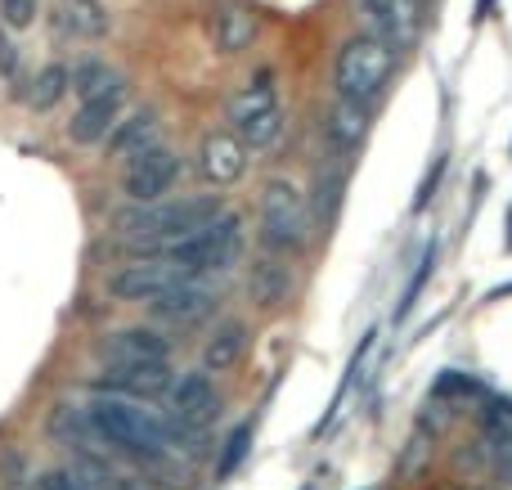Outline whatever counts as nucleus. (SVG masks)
I'll return each mask as SVG.
<instances>
[{
	"instance_id": "0eeeda50",
	"label": "nucleus",
	"mask_w": 512,
	"mask_h": 490,
	"mask_svg": "<svg viewBox=\"0 0 512 490\" xmlns=\"http://www.w3.org/2000/svg\"><path fill=\"white\" fill-rule=\"evenodd\" d=\"M180 176V158L167 149V144H149V149L131 153V167H126V198L131 203H153L162 198Z\"/></svg>"
},
{
	"instance_id": "f03ea898",
	"label": "nucleus",
	"mask_w": 512,
	"mask_h": 490,
	"mask_svg": "<svg viewBox=\"0 0 512 490\" xmlns=\"http://www.w3.org/2000/svg\"><path fill=\"white\" fill-rule=\"evenodd\" d=\"M216 212H221L216 198H153V203H135L126 212H117V230H122V239L131 248L162 257L171 243L189 239Z\"/></svg>"
},
{
	"instance_id": "dca6fc26",
	"label": "nucleus",
	"mask_w": 512,
	"mask_h": 490,
	"mask_svg": "<svg viewBox=\"0 0 512 490\" xmlns=\"http://www.w3.org/2000/svg\"><path fill=\"white\" fill-rule=\"evenodd\" d=\"M104 140H108V158H131V153L149 149V144H158V113L135 108L126 122H113V131Z\"/></svg>"
},
{
	"instance_id": "a878e982",
	"label": "nucleus",
	"mask_w": 512,
	"mask_h": 490,
	"mask_svg": "<svg viewBox=\"0 0 512 490\" xmlns=\"http://www.w3.org/2000/svg\"><path fill=\"white\" fill-rule=\"evenodd\" d=\"M432 266H436V239H432V243H427V248H423V266H418V275H414V279H409L405 297H400V315H405V311H409V306H414L418 288H423V284H427V275H432Z\"/></svg>"
},
{
	"instance_id": "4468645a",
	"label": "nucleus",
	"mask_w": 512,
	"mask_h": 490,
	"mask_svg": "<svg viewBox=\"0 0 512 490\" xmlns=\"http://www.w3.org/2000/svg\"><path fill=\"white\" fill-rule=\"evenodd\" d=\"M117 117H122V90H113V95H95V99H81L77 117L68 122V135L77 144H99L108 131H113Z\"/></svg>"
},
{
	"instance_id": "ddd939ff",
	"label": "nucleus",
	"mask_w": 512,
	"mask_h": 490,
	"mask_svg": "<svg viewBox=\"0 0 512 490\" xmlns=\"http://www.w3.org/2000/svg\"><path fill=\"white\" fill-rule=\"evenodd\" d=\"M171 387V369L167 365H108L99 392H117V396H167Z\"/></svg>"
},
{
	"instance_id": "39448f33",
	"label": "nucleus",
	"mask_w": 512,
	"mask_h": 490,
	"mask_svg": "<svg viewBox=\"0 0 512 490\" xmlns=\"http://www.w3.org/2000/svg\"><path fill=\"white\" fill-rule=\"evenodd\" d=\"M261 239L270 252H301L310 239L306 198L292 180H270L261 189Z\"/></svg>"
},
{
	"instance_id": "20e7f679",
	"label": "nucleus",
	"mask_w": 512,
	"mask_h": 490,
	"mask_svg": "<svg viewBox=\"0 0 512 490\" xmlns=\"http://www.w3.org/2000/svg\"><path fill=\"white\" fill-rule=\"evenodd\" d=\"M243 248V225L234 212H216L212 221H203L189 239L171 243L167 257H176L189 275H216V270H230L234 257Z\"/></svg>"
},
{
	"instance_id": "cd10ccee",
	"label": "nucleus",
	"mask_w": 512,
	"mask_h": 490,
	"mask_svg": "<svg viewBox=\"0 0 512 490\" xmlns=\"http://www.w3.org/2000/svg\"><path fill=\"white\" fill-rule=\"evenodd\" d=\"M36 490H95V486L81 473H45L41 482H36Z\"/></svg>"
},
{
	"instance_id": "f3484780",
	"label": "nucleus",
	"mask_w": 512,
	"mask_h": 490,
	"mask_svg": "<svg viewBox=\"0 0 512 490\" xmlns=\"http://www.w3.org/2000/svg\"><path fill=\"white\" fill-rule=\"evenodd\" d=\"M324 131L337 153H351V149H360V140L369 135V113H364V104H351V99L337 95V104L328 108V117H324Z\"/></svg>"
},
{
	"instance_id": "393cba45",
	"label": "nucleus",
	"mask_w": 512,
	"mask_h": 490,
	"mask_svg": "<svg viewBox=\"0 0 512 490\" xmlns=\"http://www.w3.org/2000/svg\"><path fill=\"white\" fill-rule=\"evenodd\" d=\"M248 446H252V419H248V423H239V428H234V437L225 441V450H221V464H216V473H221V477H230L234 468H239L243 459H248Z\"/></svg>"
},
{
	"instance_id": "4be33fe9",
	"label": "nucleus",
	"mask_w": 512,
	"mask_h": 490,
	"mask_svg": "<svg viewBox=\"0 0 512 490\" xmlns=\"http://www.w3.org/2000/svg\"><path fill=\"white\" fill-rule=\"evenodd\" d=\"M68 90H77L81 99H95V95H113V90H126V81L117 77L108 63L86 59L77 72H68Z\"/></svg>"
},
{
	"instance_id": "c756f323",
	"label": "nucleus",
	"mask_w": 512,
	"mask_h": 490,
	"mask_svg": "<svg viewBox=\"0 0 512 490\" xmlns=\"http://www.w3.org/2000/svg\"><path fill=\"white\" fill-rule=\"evenodd\" d=\"M436 392H459V396H468V392H481V387L477 383H472V378H463V374H445L441 378V383H436Z\"/></svg>"
},
{
	"instance_id": "6e6552de",
	"label": "nucleus",
	"mask_w": 512,
	"mask_h": 490,
	"mask_svg": "<svg viewBox=\"0 0 512 490\" xmlns=\"http://www.w3.org/2000/svg\"><path fill=\"white\" fill-rule=\"evenodd\" d=\"M180 279H189V270L180 266L176 257H153V261H135V266H122L113 279H108V293L122 297V302H153V297L162 293V288L180 284Z\"/></svg>"
},
{
	"instance_id": "412c9836",
	"label": "nucleus",
	"mask_w": 512,
	"mask_h": 490,
	"mask_svg": "<svg viewBox=\"0 0 512 490\" xmlns=\"http://www.w3.org/2000/svg\"><path fill=\"white\" fill-rule=\"evenodd\" d=\"M243 342H248L243 324H221V329L207 338V347H203V369H207V374L234 369V365H239V356H243Z\"/></svg>"
},
{
	"instance_id": "2eb2a0df",
	"label": "nucleus",
	"mask_w": 512,
	"mask_h": 490,
	"mask_svg": "<svg viewBox=\"0 0 512 490\" xmlns=\"http://www.w3.org/2000/svg\"><path fill=\"white\" fill-rule=\"evenodd\" d=\"M481 432H486L490 468L499 473V482L512 486V401H490V410L481 414Z\"/></svg>"
},
{
	"instance_id": "9d476101",
	"label": "nucleus",
	"mask_w": 512,
	"mask_h": 490,
	"mask_svg": "<svg viewBox=\"0 0 512 490\" xmlns=\"http://www.w3.org/2000/svg\"><path fill=\"white\" fill-rule=\"evenodd\" d=\"M104 365H167L171 342L158 329H117L99 347Z\"/></svg>"
},
{
	"instance_id": "a211bd4d",
	"label": "nucleus",
	"mask_w": 512,
	"mask_h": 490,
	"mask_svg": "<svg viewBox=\"0 0 512 490\" xmlns=\"http://www.w3.org/2000/svg\"><path fill=\"white\" fill-rule=\"evenodd\" d=\"M212 41L221 54H239L256 41V14L243 5H221L212 18Z\"/></svg>"
},
{
	"instance_id": "f257e3e1",
	"label": "nucleus",
	"mask_w": 512,
	"mask_h": 490,
	"mask_svg": "<svg viewBox=\"0 0 512 490\" xmlns=\"http://www.w3.org/2000/svg\"><path fill=\"white\" fill-rule=\"evenodd\" d=\"M81 414H86V428L95 432V437H104L108 446H117V450H131V455H140V459H162L167 450L189 441V432L180 428V423H171V414L144 410L135 396H117V392L95 396Z\"/></svg>"
},
{
	"instance_id": "423d86ee",
	"label": "nucleus",
	"mask_w": 512,
	"mask_h": 490,
	"mask_svg": "<svg viewBox=\"0 0 512 490\" xmlns=\"http://www.w3.org/2000/svg\"><path fill=\"white\" fill-rule=\"evenodd\" d=\"M167 414H171V423H180V428L189 432V437H198V432H207L216 419H221V392H216V383L207 374H198V369L185 378H171Z\"/></svg>"
},
{
	"instance_id": "aec40b11",
	"label": "nucleus",
	"mask_w": 512,
	"mask_h": 490,
	"mask_svg": "<svg viewBox=\"0 0 512 490\" xmlns=\"http://www.w3.org/2000/svg\"><path fill=\"white\" fill-rule=\"evenodd\" d=\"M274 108H279V95H274V77H270V72H261L252 86H243L239 95L230 99V122L243 126V122H252V117H261V113H274Z\"/></svg>"
},
{
	"instance_id": "9b49d317",
	"label": "nucleus",
	"mask_w": 512,
	"mask_h": 490,
	"mask_svg": "<svg viewBox=\"0 0 512 490\" xmlns=\"http://www.w3.org/2000/svg\"><path fill=\"white\" fill-rule=\"evenodd\" d=\"M212 306H216L212 288L194 284V279H180V284L162 288V293L153 297L149 311H153V320H162V324H198L203 315H212Z\"/></svg>"
},
{
	"instance_id": "7ed1b4c3",
	"label": "nucleus",
	"mask_w": 512,
	"mask_h": 490,
	"mask_svg": "<svg viewBox=\"0 0 512 490\" xmlns=\"http://www.w3.org/2000/svg\"><path fill=\"white\" fill-rule=\"evenodd\" d=\"M396 45L378 41V36H355V41L342 45L337 54V95L351 99V104H373V99L387 90V81L396 77Z\"/></svg>"
},
{
	"instance_id": "5701e85b",
	"label": "nucleus",
	"mask_w": 512,
	"mask_h": 490,
	"mask_svg": "<svg viewBox=\"0 0 512 490\" xmlns=\"http://www.w3.org/2000/svg\"><path fill=\"white\" fill-rule=\"evenodd\" d=\"M54 18H59V27L72 36H104L108 32V18L99 14L95 0H63Z\"/></svg>"
},
{
	"instance_id": "f8f14e48",
	"label": "nucleus",
	"mask_w": 512,
	"mask_h": 490,
	"mask_svg": "<svg viewBox=\"0 0 512 490\" xmlns=\"http://www.w3.org/2000/svg\"><path fill=\"white\" fill-rule=\"evenodd\" d=\"M198 162H203L207 180H216V185H234V180H243V171H248V144H243L234 131H216V135L203 140Z\"/></svg>"
},
{
	"instance_id": "bb28decb",
	"label": "nucleus",
	"mask_w": 512,
	"mask_h": 490,
	"mask_svg": "<svg viewBox=\"0 0 512 490\" xmlns=\"http://www.w3.org/2000/svg\"><path fill=\"white\" fill-rule=\"evenodd\" d=\"M0 18L5 27H27L36 18V0H0Z\"/></svg>"
},
{
	"instance_id": "6ab92c4d",
	"label": "nucleus",
	"mask_w": 512,
	"mask_h": 490,
	"mask_svg": "<svg viewBox=\"0 0 512 490\" xmlns=\"http://www.w3.org/2000/svg\"><path fill=\"white\" fill-rule=\"evenodd\" d=\"M248 293H252L256 306H279L283 297L292 293L288 266H283L279 257H261V261L252 266V275H248Z\"/></svg>"
},
{
	"instance_id": "1a4fd4ad",
	"label": "nucleus",
	"mask_w": 512,
	"mask_h": 490,
	"mask_svg": "<svg viewBox=\"0 0 512 490\" xmlns=\"http://www.w3.org/2000/svg\"><path fill=\"white\" fill-rule=\"evenodd\" d=\"M355 14H360L364 32L387 41V45H396V50L418 36L414 0H355Z\"/></svg>"
},
{
	"instance_id": "c85d7f7f",
	"label": "nucleus",
	"mask_w": 512,
	"mask_h": 490,
	"mask_svg": "<svg viewBox=\"0 0 512 490\" xmlns=\"http://www.w3.org/2000/svg\"><path fill=\"white\" fill-rule=\"evenodd\" d=\"M0 77H9V81L18 77V50L9 45V36H5V32H0Z\"/></svg>"
},
{
	"instance_id": "b1692460",
	"label": "nucleus",
	"mask_w": 512,
	"mask_h": 490,
	"mask_svg": "<svg viewBox=\"0 0 512 490\" xmlns=\"http://www.w3.org/2000/svg\"><path fill=\"white\" fill-rule=\"evenodd\" d=\"M63 95H68V68H63V63H50V68L36 72L32 90H27V104H32L36 113H45V108H54Z\"/></svg>"
}]
</instances>
